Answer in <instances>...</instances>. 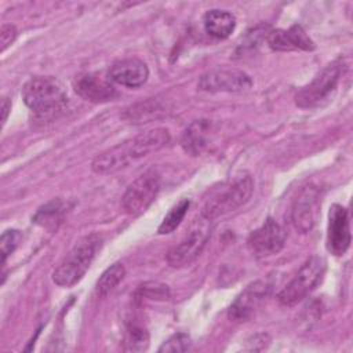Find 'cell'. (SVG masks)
I'll list each match as a JSON object with an SVG mask.
<instances>
[{
    "mask_svg": "<svg viewBox=\"0 0 353 353\" xmlns=\"http://www.w3.org/2000/svg\"><path fill=\"white\" fill-rule=\"evenodd\" d=\"M212 123L210 120H196L193 121L182 134L181 146L182 149L192 154H201L210 145L212 139Z\"/></svg>",
    "mask_w": 353,
    "mask_h": 353,
    "instance_id": "cell-17",
    "label": "cell"
},
{
    "mask_svg": "<svg viewBox=\"0 0 353 353\" xmlns=\"http://www.w3.org/2000/svg\"><path fill=\"white\" fill-rule=\"evenodd\" d=\"M170 142V132L165 128H154L124 141L92 160V171L97 174H112L128 167L131 163L160 150Z\"/></svg>",
    "mask_w": 353,
    "mask_h": 353,
    "instance_id": "cell-1",
    "label": "cell"
},
{
    "mask_svg": "<svg viewBox=\"0 0 353 353\" xmlns=\"http://www.w3.org/2000/svg\"><path fill=\"white\" fill-rule=\"evenodd\" d=\"M149 69L146 63L138 58H127L114 62L109 69V79L116 84L128 88H138L146 83Z\"/></svg>",
    "mask_w": 353,
    "mask_h": 353,
    "instance_id": "cell-15",
    "label": "cell"
},
{
    "mask_svg": "<svg viewBox=\"0 0 353 353\" xmlns=\"http://www.w3.org/2000/svg\"><path fill=\"white\" fill-rule=\"evenodd\" d=\"M101 237L95 233L79 240L55 268L52 273L54 283L66 288L77 284L88 270L97 251L101 248Z\"/></svg>",
    "mask_w": 353,
    "mask_h": 353,
    "instance_id": "cell-3",
    "label": "cell"
},
{
    "mask_svg": "<svg viewBox=\"0 0 353 353\" xmlns=\"http://www.w3.org/2000/svg\"><path fill=\"white\" fill-rule=\"evenodd\" d=\"M211 223L212 221L200 215L181 243L168 251L165 256L167 263L171 268H183L190 265L205 247L211 234Z\"/></svg>",
    "mask_w": 353,
    "mask_h": 353,
    "instance_id": "cell-7",
    "label": "cell"
},
{
    "mask_svg": "<svg viewBox=\"0 0 353 353\" xmlns=\"http://www.w3.org/2000/svg\"><path fill=\"white\" fill-rule=\"evenodd\" d=\"M268 44L274 51L314 50V43L299 25H292L288 29H276L268 34Z\"/></svg>",
    "mask_w": 353,
    "mask_h": 353,
    "instance_id": "cell-16",
    "label": "cell"
},
{
    "mask_svg": "<svg viewBox=\"0 0 353 353\" xmlns=\"http://www.w3.org/2000/svg\"><path fill=\"white\" fill-rule=\"evenodd\" d=\"M325 273V261L313 255L306 259L295 277L279 292L277 299L284 306H294L305 299L323 280Z\"/></svg>",
    "mask_w": 353,
    "mask_h": 353,
    "instance_id": "cell-6",
    "label": "cell"
},
{
    "mask_svg": "<svg viewBox=\"0 0 353 353\" xmlns=\"http://www.w3.org/2000/svg\"><path fill=\"white\" fill-rule=\"evenodd\" d=\"M73 88L81 98L95 103L114 101L119 97L116 88L97 73L79 74L73 81Z\"/></svg>",
    "mask_w": 353,
    "mask_h": 353,
    "instance_id": "cell-14",
    "label": "cell"
},
{
    "mask_svg": "<svg viewBox=\"0 0 353 353\" xmlns=\"http://www.w3.org/2000/svg\"><path fill=\"white\" fill-rule=\"evenodd\" d=\"M190 205V201L188 199H183L181 200L178 204H175L168 212L167 215L164 216V219L161 221L157 232L159 234H168L171 232H174L179 223L182 222V219L185 218L186 212H188V208Z\"/></svg>",
    "mask_w": 353,
    "mask_h": 353,
    "instance_id": "cell-21",
    "label": "cell"
},
{
    "mask_svg": "<svg viewBox=\"0 0 353 353\" xmlns=\"http://www.w3.org/2000/svg\"><path fill=\"white\" fill-rule=\"evenodd\" d=\"M21 233L17 229H7L3 232L1 239H0V245H1V259L3 265L6 263L7 256L14 252V250L18 247L19 240H21Z\"/></svg>",
    "mask_w": 353,
    "mask_h": 353,
    "instance_id": "cell-24",
    "label": "cell"
},
{
    "mask_svg": "<svg viewBox=\"0 0 353 353\" xmlns=\"http://www.w3.org/2000/svg\"><path fill=\"white\" fill-rule=\"evenodd\" d=\"M285 237V230L273 218H268L262 226L250 234L247 243L255 256L263 258L277 254L284 247Z\"/></svg>",
    "mask_w": 353,
    "mask_h": 353,
    "instance_id": "cell-12",
    "label": "cell"
},
{
    "mask_svg": "<svg viewBox=\"0 0 353 353\" xmlns=\"http://www.w3.org/2000/svg\"><path fill=\"white\" fill-rule=\"evenodd\" d=\"M125 350L142 352L149 346V334L141 325H131L125 334Z\"/></svg>",
    "mask_w": 353,
    "mask_h": 353,
    "instance_id": "cell-22",
    "label": "cell"
},
{
    "mask_svg": "<svg viewBox=\"0 0 353 353\" xmlns=\"http://www.w3.org/2000/svg\"><path fill=\"white\" fill-rule=\"evenodd\" d=\"M125 274V269L123 266V263L116 262L113 265H110L98 279L97 285H95V291L99 296H105L109 292H112L117 284L123 280Z\"/></svg>",
    "mask_w": 353,
    "mask_h": 353,
    "instance_id": "cell-20",
    "label": "cell"
},
{
    "mask_svg": "<svg viewBox=\"0 0 353 353\" xmlns=\"http://www.w3.org/2000/svg\"><path fill=\"white\" fill-rule=\"evenodd\" d=\"M68 201H63L61 199L51 200L36 211V214L32 216V221L44 229L55 230L62 222L65 214L68 212Z\"/></svg>",
    "mask_w": 353,
    "mask_h": 353,
    "instance_id": "cell-19",
    "label": "cell"
},
{
    "mask_svg": "<svg viewBox=\"0 0 353 353\" xmlns=\"http://www.w3.org/2000/svg\"><path fill=\"white\" fill-rule=\"evenodd\" d=\"M192 346V339L185 332H178L170 336L167 341L163 342V345L159 347V352L163 353H178V352H186Z\"/></svg>",
    "mask_w": 353,
    "mask_h": 353,
    "instance_id": "cell-23",
    "label": "cell"
},
{
    "mask_svg": "<svg viewBox=\"0 0 353 353\" xmlns=\"http://www.w3.org/2000/svg\"><path fill=\"white\" fill-rule=\"evenodd\" d=\"M203 25L205 32L215 39L229 37L236 28V18L225 10H210L204 14Z\"/></svg>",
    "mask_w": 353,
    "mask_h": 353,
    "instance_id": "cell-18",
    "label": "cell"
},
{
    "mask_svg": "<svg viewBox=\"0 0 353 353\" xmlns=\"http://www.w3.org/2000/svg\"><path fill=\"white\" fill-rule=\"evenodd\" d=\"M272 288L273 284L269 280H256L247 285L229 306V319L236 323L248 320L270 295Z\"/></svg>",
    "mask_w": 353,
    "mask_h": 353,
    "instance_id": "cell-10",
    "label": "cell"
},
{
    "mask_svg": "<svg viewBox=\"0 0 353 353\" xmlns=\"http://www.w3.org/2000/svg\"><path fill=\"white\" fill-rule=\"evenodd\" d=\"M343 66L334 61L324 66L316 77L295 95V105L302 109H313L327 103L336 91Z\"/></svg>",
    "mask_w": 353,
    "mask_h": 353,
    "instance_id": "cell-5",
    "label": "cell"
},
{
    "mask_svg": "<svg viewBox=\"0 0 353 353\" xmlns=\"http://www.w3.org/2000/svg\"><path fill=\"white\" fill-rule=\"evenodd\" d=\"M10 110H11V101L8 98H3L1 101V123L3 124H6Z\"/></svg>",
    "mask_w": 353,
    "mask_h": 353,
    "instance_id": "cell-27",
    "label": "cell"
},
{
    "mask_svg": "<svg viewBox=\"0 0 353 353\" xmlns=\"http://www.w3.org/2000/svg\"><path fill=\"white\" fill-rule=\"evenodd\" d=\"M138 294L149 299H167L170 296V290L165 284L157 281H149L139 287Z\"/></svg>",
    "mask_w": 353,
    "mask_h": 353,
    "instance_id": "cell-25",
    "label": "cell"
},
{
    "mask_svg": "<svg viewBox=\"0 0 353 353\" xmlns=\"http://www.w3.org/2000/svg\"><path fill=\"white\" fill-rule=\"evenodd\" d=\"M22 99L36 114L48 116L63 109L68 102V94L57 77L36 76L25 83Z\"/></svg>",
    "mask_w": 353,
    "mask_h": 353,
    "instance_id": "cell-4",
    "label": "cell"
},
{
    "mask_svg": "<svg viewBox=\"0 0 353 353\" xmlns=\"http://www.w3.org/2000/svg\"><path fill=\"white\" fill-rule=\"evenodd\" d=\"M160 190V176L154 170L139 175L123 194V208L127 214L137 216L145 212L154 201Z\"/></svg>",
    "mask_w": 353,
    "mask_h": 353,
    "instance_id": "cell-8",
    "label": "cell"
},
{
    "mask_svg": "<svg viewBox=\"0 0 353 353\" xmlns=\"http://www.w3.org/2000/svg\"><path fill=\"white\" fill-rule=\"evenodd\" d=\"M17 34H18V32H17L14 25H11V23H3L1 25V29H0L1 51H6V48L14 43V40L17 39Z\"/></svg>",
    "mask_w": 353,
    "mask_h": 353,
    "instance_id": "cell-26",
    "label": "cell"
},
{
    "mask_svg": "<svg viewBox=\"0 0 353 353\" xmlns=\"http://www.w3.org/2000/svg\"><path fill=\"white\" fill-rule=\"evenodd\" d=\"M320 207H321V190L319 186L310 183L305 186L298 197L294 201L291 219L295 229L299 233L310 232L319 216H320Z\"/></svg>",
    "mask_w": 353,
    "mask_h": 353,
    "instance_id": "cell-9",
    "label": "cell"
},
{
    "mask_svg": "<svg viewBox=\"0 0 353 353\" xmlns=\"http://www.w3.org/2000/svg\"><path fill=\"white\" fill-rule=\"evenodd\" d=\"M207 92H241L252 87V79L239 69H212L204 73L197 83Z\"/></svg>",
    "mask_w": 353,
    "mask_h": 353,
    "instance_id": "cell-11",
    "label": "cell"
},
{
    "mask_svg": "<svg viewBox=\"0 0 353 353\" xmlns=\"http://www.w3.org/2000/svg\"><path fill=\"white\" fill-rule=\"evenodd\" d=\"M252 190L254 181L251 175H237L210 192L200 215L210 221H215L219 216L234 212L250 200Z\"/></svg>",
    "mask_w": 353,
    "mask_h": 353,
    "instance_id": "cell-2",
    "label": "cell"
},
{
    "mask_svg": "<svg viewBox=\"0 0 353 353\" xmlns=\"http://www.w3.org/2000/svg\"><path fill=\"white\" fill-rule=\"evenodd\" d=\"M350 225L349 212L341 204H334L328 214L327 248L331 254L341 256L350 247Z\"/></svg>",
    "mask_w": 353,
    "mask_h": 353,
    "instance_id": "cell-13",
    "label": "cell"
}]
</instances>
